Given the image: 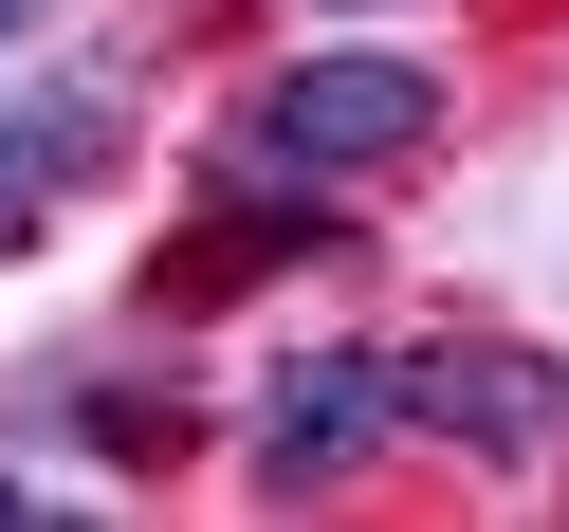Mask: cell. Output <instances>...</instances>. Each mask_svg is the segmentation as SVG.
I'll list each match as a JSON object with an SVG mask.
<instances>
[{"label": "cell", "instance_id": "cell-1", "mask_svg": "<svg viewBox=\"0 0 569 532\" xmlns=\"http://www.w3.org/2000/svg\"><path fill=\"white\" fill-rule=\"evenodd\" d=\"M441 129V74L422 56H295V74L239 111V184H368Z\"/></svg>", "mask_w": 569, "mask_h": 532}, {"label": "cell", "instance_id": "cell-2", "mask_svg": "<svg viewBox=\"0 0 569 532\" xmlns=\"http://www.w3.org/2000/svg\"><path fill=\"white\" fill-rule=\"evenodd\" d=\"M405 422H422V441H459V459H551V422H569V368H551V349H515V331L405 349Z\"/></svg>", "mask_w": 569, "mask_h": 532}, {"label": "cell", "instance_id": "cell-3", "mask_svg": "<svg viewBox=\"0 0 569 532\" xmlns=\"http://www.w3.org/2000/svg\"><path fill=\"white\" fill-rule=\"evenodd\" d=\"M386 422H405V368H386V349H295V368H276V404H258V495L349 478Z\"/></svg>", "mask_w": 569, "mask_h": 532}, {"label": "cell", "instance_id": "cell-4", "mask_svg": "<svg viewBox=\"0 0 569 532\" xmlns=\"http://www.w3.org/2000/svg\"><path fill=\"white\" fill-rule=\"evenodd\" d=\"M92 165V111H0V239H38V202Z\"/></svg>", "mask_w": 569, "mask_h": 532}, {"label": "cell", "instance_id": "cell-5", "mask_svg": "<svg viewBox=\"0 0 569 532\" xmlns=\"http://www.w3.org/2000/svg\"><path fill=\"white\" fill-rule=\"evenodd\" d=\"M0 514H38V478H19V459H0Z\"/></svg>", "mask_w": 569, "mask_h": 532}, {"label": "cell", "instance_id": "cell-6", "mask_svg": "<svg viewBox=\"0 0 569 532\" xmlns=\"http://www.w3.org/2000/svg\"><path fill=\"white\" fill-rule=\"evenodd\" d=\"M19 19H38V0H0V38H19Z\"/></svg>", "mask_w": 569, "mask_h": 532}, {"label": "cell", "instance_id": "cell-7", "mask_svg": "<svg viewBox=\"0 0 569 532\" xmlns=\"http://www.w3.org/2000/svg\"><path fill=\"white\" fill-rule=\"evenodd\" d=\"M331 19H386V0H331Z\"/></svg>", "mask_w": 569, "mask_h": 532}]
</instances>
